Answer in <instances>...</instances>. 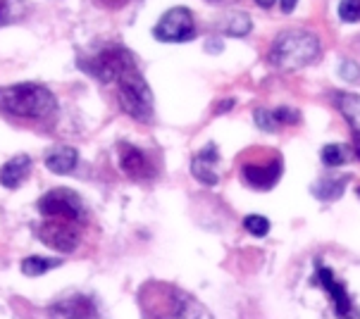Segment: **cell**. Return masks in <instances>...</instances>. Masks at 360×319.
Segmentation results:
<instances>
[{"instance_id": "obj_1", "label": "cell", "mask_w": 360, "mask_h": 319, "mask_svg": "<svg viewBox=\"0 0 360 319\" xmlns=\"http://www.w3.org/2000/svg\"><path fill=\"white\" fill-rule=\"evenodd\" d=\"M141 308L148 319H200L203 310L186 291L169 284H148L141 291Z\"/></svg>"}, {"instance_id": "obj_2", "label": "cell", "mask_w": 360, "mask_h": 319, "mask_svg": "<svg viewBox=\"0 0 360 319\" xmlns=\"http://www.w3.org/2000/svg\"><path fill=\"white\" fill-rule=\"evenodd\" d=\"M58 110V100L41 84H15L0 89V112L22 119H46Z\"/></svg>"}, {"instance_id": "obj_3", "label": "cell", "mask_w": 360, "mask_h": 319, "mask_svg": "<svg viewBox=\"0 0 360 319\" xmlns=\"http://www.w3.org/2000/svg\"><path fill=\"white\" fill-rule=\"evenodd\" d=\"M320 55V41L315 34L291 29L274 39L270 48V63L279 70H298L306 67Z\"/></svg>"}, {"instance_id": "obj_4", "label": "cell", "mask_w": 360, "mask_h": 319, "mask_svg": "<svg viewBox=\"0 0 360 319\" xmlns=\"http://www.w3.org/2000/svg\"><path fill=\"white\" fill-rule=\"evenodd\" d=\"M115 84H117L122 110L136 122L148 124V122L153 119V91L148 89V84H146V79L141 77L139 67H134L127 74H122Z\"/></svg>"}, {"instance_id": "obj_5", "label": "cell", "mask_w": 360, "mask_h": 319, "mask_svg": "<svg viewBox=\"0 0 360 319\" xmlns=\"http://www.w3.org/2000/svg\"><path fill=\"white\" fill-rule=\"evenodd\" d=\"M91 77L101 79L103 84H115L122 74L136 67V58L124 46H108L101 48L94 58L79 63Z\"/></svg>"}, {"instance_id": "obj_6", "label": "cell", "mask_w": 360, "mask_h": 319, "mask_svg": "<svg viewBox=\"0 0 360 319\" xmlns=\"http://www.w3.org/2000/svg\"><path fill=\"white\" fill-rule=\"evenodd\" d=\"M39 212L46 219H60V222H84L86 217V205L79 198L75 191L70 188H53L48 191L44 198L36 202Z\"/></svg>"}, {"instance_id": "obj_7", "label": "cell", "mask_w": 360, "mask_h": 319, "mask_svg": "<svg viewBox=\"0 0 360 319\" xmlns=\"http://www.w3.org/2000/svg\"><path fill=\"white\" fill-rule=\"evenodd\" d=\"M153 36L162 43H186L196 36L193 15L186 8H172L160 17L155 24Z\"/></svg>"}, {"instance_id": "obj_8", "label": "cell", "mask_w": 360, "mask_h": 319, "mask_svg": "<svg viewBox=\"0 0 360 319\" xmlns=\"http://www.w3.org/2000/svg\"><path fill=\"white\" fill-rule=\"evenodd\" d=\"M51 319H101V305L91 293H67L48 308Z\"/></svg>"}, {"instance_id": "obj_9", "label": "cell", "mask_w": 360, "mask_h": 319, "mask_svg": "<svg viewBox=\"0 0 360 319\" xmlns=\"http://www.w3.org/2000/svg\"><path fill=\"white\" fill-rule=\"evenodd\" d=\"M315 281L322 286V291H327V296L332 298L334 312H337L339 319H360V312L356 310V305H353L351 296L346 293V286L341 284V281H337L332 269L327 265H322V262H317Z\"/></svg>"}, {"instance_id": "obj_10", "label": "cell", "mask_w": 360, "mask_h": 319, "mask_svg": "<svg viewBox=\"0 0 360 319\" xmlns=\"http://www.w3.org/2000/svg\"><path fill=\"white\" fill-rule=\"evenodd\" d=\"M36 236L48 248L60 250V253H72L79 245V231L72 226V222H60V219H46L44 224H39L36 226Z\"/></svg>"}, {"instance_id": "obj_11", "label": "cell", "mask_w": 360, "mask_h": 319, "mask_svg": "<svg viewBox=\"0 0 360 319\" xmlns=\"http://www.w3.org/2000/svg\"><path fill=\"white\" fill-rule=\"evenodd\" d=\"M241 174H243V181L248 186L258 188V191H267L272 188L274 183L279 181V174H282V160L274 157L270 162H248L241 167Z\"/></svg>"}, {"instance_id": "obj_12", "label": "cell", "mask_w": 360, "mask_h": 319, "mask_svg": "<svg viewBox=\"0 0 360 319\" xmlns=\"http://www.w3.org/2000/svg\"><path fill=\"white\" fill-rule=\"evenodd\" d=\"M120 167L131 179H148V176H153L148 155L129 143H120Z\"/></svg>"}, {"instance_id": "obj_13", "label": "cell", "mask_w": 360, "mask_h": 319, "mask_svg": "<svg viewBox=\"0 0 360 319\" xmlns=\"http://www.w3.org/2000/svg\"><path fill=\"white\" fill-rule=\"evenodd\" d=\"M217 162H219L217 148H215V145H205V148L191 160L193 176H196L200 183L215 186V183H217Z\"/></svg>"}, {"instance_id": "obj_14", "label": "cell", "mask_w": 360, "mask_h": 319, "mask_svg": "<svg viewBox=\"0 0 360 319\" xmlns=\"http://www.w3.org/2000/svg\"><path fill=\"white\" fill-rule=\"evenodd\" d=\"M29 171H32V160H29V155H15L0 167V183L5 188H17L27 179Z\"/></svg>"}, {"instance_id": "obj_15", "label": "cell", "mask_w": 360, "mask_h": 319, "mask_svg": "<svg viewBox=\"0 0 360 319\" xmlns=\"http://www.w3.org/2000/svg\"><path fill=\"white\" fill-rule=\"evenodd\" d=\"M79 164V152L70 145H58L46 155V167L55 174H70Z\"/></svg>"}, {"instance_id": "obj_16", "label": "cell", "mask_w": 360, "mask_h": 319, "mask_svg": "<svg viewBox=\"0 0 360 319\" xmlns=\"http://www.w3.org/2000/svg\"><path fill=\"white\" fill-rule=\"evenodd\" d=\"M334 105L349 122L351 131L360 138V96L356 93H334Z\"/></svg>"}, {"instance_id": "obj_17", "label": "cell", "mask_w": 360, "mask_h": 319, "mask_svg": "<svg viewBox=\"0 0 360 319\" xmlns=\"http://www.w3.org/2000/svg\"><path fill=\"white\" fill-rule=\"evenodd\" d=\"M60 265L58 257H39V255H32L27 257V260L22 262V272L27 274V277H39V274H46L51 272Z\"/></svg>"}, {"instance_id": "obj_18", "label": "cell", "mask_w": 360, "mask_h": 319, "mask_svg": "<svg viewBox=\"0 0 360 319\" xmlns=\"http://www.w3.org/2000/svg\"><path fill=\"white\" fill-rule=\"evenodd\" d=\"M29 0H0V27L22 20L27 15Z\"/></svg>"}, {"instance_id": "obj_19", "label": "cell", "mask_w": 360, "mask_h": 319, "mask_svg": "<svg viewBox=\"0 0 360 319\" xmlns=\"http://www.w3.org/2000/svg\"><path fill=\"white\" fill-rule=\"evenodd\" d=\"M349 157H351V150L346 148V145L329 143L322 148V162H325L327 167H339V164L349 162Z\"/></svg>"}, {"instance_id": "obj_20", "label": "cell", "mask_w": 360, "mask_h": 319, "mask_svg": "<svg viewBox=\"0 0 360 319\" xmlns=\"http://www.w3.org/2000/svg\"><path fill=\"white\" fill-rule=\"evenodd\" d=\"M346 188V179H325L320 183H315L313 186V193L317 195V198H325V200H334L339 198L341 193H344Z\"/></svg>"}, {"instance_id": "obj_21", "label": "cell", "mask_w": 360, "mask_h": 319, "mask_svg": "<svg viewBox=\"0 0 360 319\" xmlns=\"http://www.w3.org/2000/svg\"><path fill=\"white\" fill-rule=\"evenodd\" d=\"M224 32L229 36H243L251 32V20L246 15H231L227 24H224Z\"/></svg>"}, {"instance_id": "obj_22", "label": "cell", "mask_w": 360, "mask_h": 319, "mask_svg": "<svg viewBox=\"0 0 360 319\" xmlns=\"http://www.w3.org/2000/svg\"><path fill=\"white\" fill-rule=\"evenodd\" d=\"M339 17L341 22H360V0H341Z\"/></svg>"}, {"instance_id": "obj_23", "label": "cell", "mask_w": 360, "mask_h": 319, "mask_svg": "<svg viewBox=\"0 0 360 319\" xmlns=\"http://www.w3.org/2000/svg\"><path fill=\"white\" fill-rule=\"evenodd\" d=\"M243 226H246V231H251L253 236H265L267 231H270V222H267L265 217H260V214L246 217L243 219Z\"/></svg>"}, {"instance_id": "obj_24", "label": "cell", "mask_w": 360, "mask_h": 319, "mask_svg": "<svg viewBox=\"0 0 360 319\" xmlns=\"http://www.w3.org/2000/svg\"><path fill=\"white\" fill-rule=\"evenodd\" d=\"M272 115H274V122H277V126L279 124H296V122L301 119V115H298L296 110H291V108L272 110Z\"/></svg>"}, {"instance_id": "obj_25", "label": "cell", "mask_w": 360, "mask_h": 319, "mask_svg": "<svg viewBox=\"0 0 360 319\" xmlns=\"http://www.w3.org/2000/svg\"><path fill=\"white\" fill-rule=\"evenodd\" d=\"M255 124L260 129H265V131H274V129H277V122H274L272 110H258V112H255Z\"/></svg>"}, {"instance_id": "obj_26", "label": "cell", "mask_w": 360, "mask_h": 319, "mask_svg": "<svg viewBox=\"0 0 360 319\" xmlns=\"http://www.w3.org/2000/svg\"><path fill=\"white\" fill-rule=\"evenodd\" d=\"M341 74L349 77V82H356V79H358V67L351 65V63H346L344 67H341Z\"/></svg>"}, {"instance_id": "obj_27", "label": "cell", "mask_w": 360, "mask_h": 319, "mask_svg": "<svg viewBox=\"0 0 360 319\" xmlns=\"http://www.w3.org/2000/svg\"><path fill=\"white\" fill-rule=\"evenodd\" d=\"M96 3L101 5V8H110V10H115V8H122V5H127L129 0H96Z\"/></svg>"}, {"instance_id": "obj_28", "label": "cell", "mask_w": 360, "mask_h": 319, "mask_svg": "<svg viewBox=\"0 0 360 319\" xmlns=\"http://www.w3.org/2000/svg\"><path fill=\"white\" fill-rule=\"evenodd\" d=\"M296 3H298V0H282L279 5H282V12H294L296 10Z\"/></svg>"}, {"instance_id": "obj_29", "label": "cell", "mask_w": 360, "mask_h": 319, "mask_svg": "<svg viewBox=\"0 0 360 319\" xmlns=\"http://www.w3.org/2000/svg\"><path fill=\"white\" fill-rule=\"evenodd\" d=\"M255 3H258L260 8H272V5H274V0H255Z\"/></svg>"}, {"instance_id": "obj_30", "label": "cell", "mask_w": 360, "mask_h": 319, "mask_svg": "<svg viewBox=\"0 0 360 319\" xmlns=\"http://www.w3.org/2000/svg\"><path fill=\"white\" fill-rule=\"evenodd\" d=\"M358 195H360V188H358Z\"/></svg>"}]
</instances>
